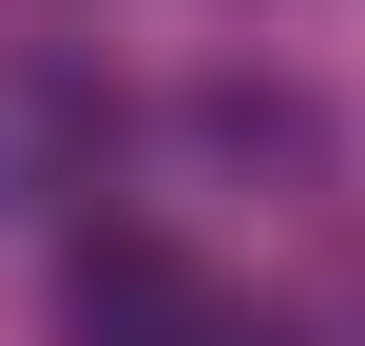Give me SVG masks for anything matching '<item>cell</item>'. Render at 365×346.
Listing matches in <instances>:
<instances>
[{
	"label": "cell",
	"instance_id": "cell-1",
	"mask_svg": "<svg viewBox=\"0 0 365 346\" xmlns=\"http://www.w3.org/2000/svg\"><path fill=\"white\" fill-rule=\"evenodd\" d=\"M212 308H231V289H212L173 231H96V250H77V346H212Z\"/></svg>",
	"mask_w": 365,
	"mask_h": 346
}]
</instances>
